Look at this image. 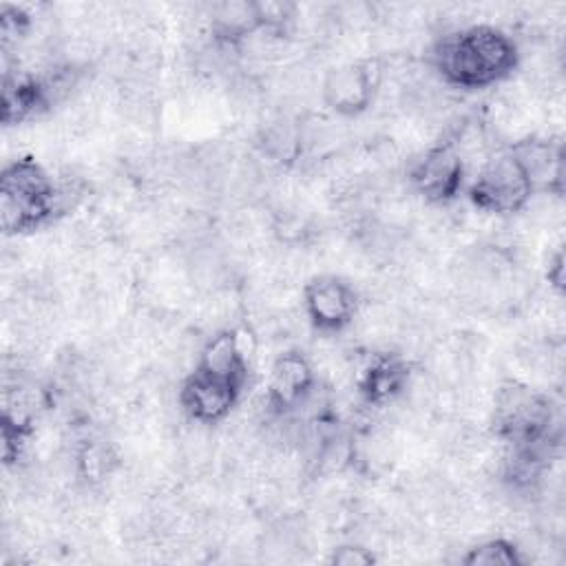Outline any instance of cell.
Returning a JSON list of instances; mask_svg holds the SVG:
<instances>
[{
  "mask_svg": "<svg viewBox=\"0 0 566 566\" xmlns=\"http://www.w3.org/2000/svg\"><path fill=\"white\" fill-rule=\"evenodd\" d=\"M520 64L517 42L493 24H464L442 33L429 51V66L444 86L480 91L513 75Z\"/></svg>",
  "mask_w": 566,
  "mask_h": 566,
  "instance_id": "obj_1",
  "label": "cell"
},
{
  "mask_svg": "<svg viewBox=\"0 0 566 566\" xmlns=\"http://www.w3.org/2000/svg\"><path fill=\"white\" fill-rule=\"evenodd\" d=\"M62 214L60 188L31 155L15 157L0 175V226L4 234H27Z\"/></svg>",
  "mask_w": 566,
  "mask_h": 566,
  "instance_id": "obj_2",
  "label": "cell"
},
{
  "mask_svg": "<svg viewBox=\"0 0 566 566\" xmlns=\"http://www.w3.org/2000/svg\"><path fill=\"white\" fill-rule=\"evenodd\" d=\"M553 427L548 396L520 380H504L493 394L491 429L504 444L546 442Z\"/></svg>",
  "mask_w": 566,
  "mask_h": 566,
  "instance_id": "obj_3",
  "label": "cell"
},
{
  "mask_svg": "<svg viewBox=\"0 0 566 566\" xmlns=\"http://www.w3.org/2000/svg\"><path fill=\"white\" fill-rule=\"evenodd\" d=\"M533 195L535 190L526 172L509 148L482 159L467 190V197L475 210L497 217L522 212L531 203Z\"/></svg>",
  "mask_w": 566,
  "mask_h": 566,
  "instance_id": "obj_4",
  "label": "cell"
},
{
  "mask_svg": "<svg viewBox=\"0 0 566 566\" xmlns=\"http://www.w3.org/2000/svg\"><path fill=\"white\" fill-rule=\"evenodd\" d=\"M382 80L385 64L380 57L369 55L349 60L325 71L321 82V99L332 113L340 117H356L374 104Z\"/></svg>",
  "mask_w": 566,
  "mask_h": 566,
  "instance_id": "obj_5",
  "label": "cell"
},
{
  "mask_svg": "<svg viewBox=\"0 0 566 566\" xmlns=\"http://www.w3.org/2000/svg\"><path fill=\"white\" fill-rule=\"evenodd\" d=\"M464 170L467 164L449 135L427 146L416 159L409 161L407 184L427 203L444 206L460 195L464 186Z\"/></svg>",
  "mask_w": 566,
  "mask_h": 566,
  "instance_id": "obj_6",
  "label": "cell"
},
{
  "mask_svg": "<svg viewBox=\"0 0 566 566\" xmlns=\"http://www.w3.org/2000/svg\"><path fill=\"white\" fill-rule=\"evenodd\" d=\"M301 310L316 332L334 336L358 316V292L338 274H316L301 287Z\"/></svg>",
  "mask_w": 566,
  "mask_h": 566,
  "instance_id": "obj_7",
  "label": "cell"
},
{
  "mask_svg": "<svg viewBox=\"0 0 566 566\" xmlns=\"http://www.w3.org/2000/svg\"><path fill=\"white\" fill-rule=\"evenodd\" d=\"M316 387L318 380L310 358L303 352L287 349L272 360L265 382V407L274 418L298 413Z\"/></svg>",
  "mask_w": 566,
  "mask_h": 566,
  "instance_id": "obj_8",
  "label": "cell"
},
{
  "mask_svg": "<svg viewBox=\"0 0 566 566\" xmlns=\"http://www.w3.org/2000/svg\"><path fill=\"white\" fill-rule=\"evenodd\" d=\"M243 387L217 376H210L201 369H192L177 391L179 407L184 416L203 427L221 424L230 418L234 407L239 405Z\"/></svg>",
  "mask_w": 566,
  "mask_h": 566,
  "instance_id": "obj_9",
  "label": "cell"
},
{
  "mask_svg": "<svg viewBox=\"0 0 566 566\" xmlns=\"http://www.w3.org/2000/svg\"><path fill=\"white\" fill-rule=\"evenodd\" d=\"M411 385V363L396 352L371 354L356 378V391L367 407H387Z\"/></svg>",
  "mask_w": 566,
  "mask_h": 566,
  "instance_id": "obj_10",
  "label": "cell"
},
{
  "mask_svg": "<svg viewBox=\"0 0 566 566\" xmlns=\"http://www.w3.org/2000/svg\"><path fill=\"white\" fill-rule=\"evenodd\" d=\"M526 172L535 195H562L564 159L559 142L548 137L526 135L506 146Z\"/></svg>",
  "mask_w": 566,
  "mask_h": 566,
  "instance_id": "obj_11",
  "label": "cell"
},
{
  "mask_svg": "<svg viewBox=\"0 0 566 566\" xmlns=\"http://www.w3.org/2000/svg\"><path fill=\"white\" fill-rule=\"evenodd\" d=\"M195 369L237 382L245 389L250 363H248V352L243 349V332L230 329V327L214 332L199 349Z\"/></svg>",
  "mask_w": 566,
  "mask_h": 566,
  "instance_id": "obj_12",
  "label": "cell"
},
{
  "mask_svg": "<svg viewBox=\"0 0 566 566\" xmlns=\"http://www.w3.org/2000/svg\"><path fill=\"white\" fill-rule=\"evenodd\" d=\"M462 564L469 566H520L524 564L522 548L509 537H489L471 546L462 557Z\"/></svg>",
  "mask_w": 566,
  "mask_h": 566,
  "instance_id": "obj_13",
  "label": "cell"
},
{
  "mask_svg": "<svg viewBox=\"0 0 566 566\" xmlns=\"http://www.w3.org/2000/svg\"><path fill=\"white\" fill-rule=\"evenodd\" d=\"M327 562L336 566H369L376 562V555L371 548L363 544H340L332 548V555Z\"/></svg>",
  "mask_w": 566,
  "mask_h": 566,
  "instance_id": "obj_14",
  "label": "cell"
}]
</instances>
